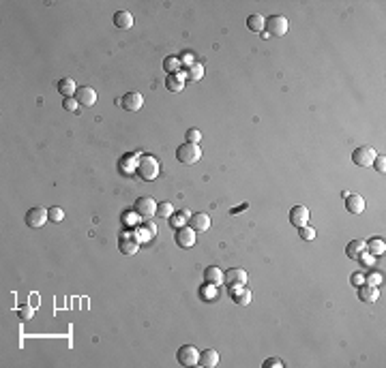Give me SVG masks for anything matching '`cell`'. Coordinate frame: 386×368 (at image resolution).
Listing matches in <instances>:
<instances>
[{
    "mask_svg": "<svg viewBox=\"0 0 386 368\" xmlns=\"http://www.w3.org/2000/svg\"><path fill=\"white\" fill-rule=\"evenodd\" d=\"M202 77H204V67H202V64H197V62L189 64V69H187V79H189V82H199Z\"/></svg>",
    "mask_w": 386,
    "mask_h": 368,
    "instance_id": "cell-29",
    "label": "cell"
},
{
    "mask_svg": "<svg viewBox=\"0 0 386 368\" xmlns=\"http://www.w3.org/2000/svg\"><path fill=\"white\" fill-rule=\"evenodd\" d=\"M118 165H120V174L129 176V174H133V171L138 169V156H135V154H127V156L120 158Z\"/></svg>",
    "mask_w": 386,
    "mask_h": 368,
    "instance_id": "cell-21",
    "label": "cell"
},
{
    "mask_svg": "<svg viewBox=\"0 0 386 368\" xmlns=\"http://www.w3.org/2000/svg\"><path fill=\"white\" fill-rule=\"evenodd\" d=\"M204 280L208 285H219V283H223V272H221L217 265H210V268L204 270Z\"/></svg>",
    "mask_w": 386,
    "mask_h": 368,
    "instance_id": "cell-24",
    "label": "cell"
},
{
    "mask_svg": "<svg viewBox=\"0 0 386 368\" xmlns=\"http://www.w3.org/2000/svg\"><path fill=\"white\" fill-rule=\"evenodd\" d=\"M47 216H49V221H54V223H60L64 221V212H62V208H49L47 210Z\"/></svg>",
    "mask_w": 386,
    "mask_h": 368,
    "instance_id": "cell-33",
    "label": "cell"
},
{
    "mask_svg": "<svg viewBox=\"0 0 386 368\" xmlns=\"http://www.w3.org/2000/svg\"><path fill=\"white\" fill-rule=\"evenodd\" d=\"M189 212L187 210H181V212H176V214H172L170 216V225L174 227V229H181L185 227V223H189Z\"/></svg>",
    "mask_w": 386,
    "mask_h": 368,
    "instance_id": "cell-28",
    "label": "cell"
},
{
    "mask_svg": "<svg viewBox=\"0 0 386 368\" xmlns=\"http://www.w3.org/2000/svg\"><path fill=\"white\" fill-rule=\"evenodd\" d=\"M283 362L279 358H268V360H264V368H281Z\"/></svg>",
    "mask_w": 386,
    "mask_h": 368,
    "instance_id": "cell-39",
    "label": "cell"
},
{
    "mask_svg": "<svg viewBox=\"0 0 386 368\" xmlns=\"http://www.w3.org/2000/svg\"><path fill=\"white\" fill-rule=\"evenodd\" d=\"M176 244L181 248H191L195 244V234H193L191 227H181L176 232Z\"/></svg>",
    "mask_w": 386,
    "mask_h": 368,
    "instance_id": "cell-14",
    "label": "cell"
},
{
    "mask_svg": "<svg viewBox=\"0 0 386 368\" xmlns=\"http://www.w3.org/2000/svg\"><path fill=\"white\" fill-rule=\"evenodd\" d=\"M268 30V34H273V37H283L285 32H288V19L283 15H270L266 19V26H264Z\"/></svg>",
    "mask_w": 386,
    "mask_h": 368,
    "instance_id": "cell-6",
    "label": "cell"
},
{
    "mask_svg": "<svg viewBox=\"0 0 386 368\" xmlns=\"http://www.w3.org/2000/svg\"><path fill=\"white\" fill-rule=\"evenodd\" d=\"M166 88L170 92H181L185 88V77L181 73H170L166 79Z\"/></svg>",
    "mask_w": 386,
    "mask_h": 368,
    "instance_id": "cell-23",
    "label": "cell"
},
{
    "mask_svg": "<svg viewBox=\"0 0 386 368\" xmlns=\"http://www.w3.org/2000/svg\"><path fill=\"white\" fill-rule=\"evenodd\" d=\"M135 212L144 219H150V216L157 214V201L153 197H140L135 201Z\"/></svg>",
    "mask_w": 386,
    "mask_h": 368,
    "instance_id": "cell-8",
    "label": "cell"
},
{
    "mask_svg": "<svg viewBox=\"0 0 386 368\" xmlns=\"http://www.w3.org/2000/svg\"><path fill=\"white\" fill-rule=\"evenodd\" d=\"M45 221H49V216H47V210H45V208H41V206L30 208V210L26 212V225H28V227H32V229L43 227V225H45Z\"/></svg>",
    "mask_w": 386,
    "mask_h": 368,
    "instance_id": "cell-4",
    "label": "cell"
},
{
    "mask_svg": "<svg viewBox=\"0 0 386 368\" xmlns=\"http://www.w3.org/2000/svg\"><path fill=\"white\" fill-rule=\"evenodd\" d=\"M380 280H382V276H380V272H378V270L374 268V272H371V274H369V276H367V278H365V283H367V285H376V287H378V285H380Z\"/></svg>",
    "mask_w": 386,
    "mask_h": 368,
    "instance_id": "cell-34",
    "label": "cell"
},
{
    "mask_svg": "<svg viewBox=\"0 0 386 368\" xmlns=\"http://www.w3.org/2000/svg\"><path fill=\"white\" fill-rule=\"evenodd\" d=\"M163 69H166L168 73H178V69H181V58H176V56H168V58L163 60Z\"/></svg>",
    "mask_w": 386,
    "mask_h": 368,
    "instance_id": "cell-30",
    "label": "cell"
},
{
    "mask_svg": "<svg viewBox=\"0 0 386 368\" xmlns=\"http://www.w3.org/2000/svg\"><path fill=\"white\" fill-rule=\"evenodd\" d=\"M352 283H354L356 287H361V285L365 283V274H354V276H352Z\"/></svg>",
    "mask_w": 386,
    "mask_h": 368,
    "instance_id": "cell-41",
    "label": "cell"
},
{
    "mask_svg": "<svg viewBox=\"0 0 386 368\" xmlns=\"http://www.w3.org/2000/svg\"><path fill=\"white\" fill-rule=\"evenodd\" d=\"M17 315H19V319H21V321H30V319H32V315H34V310H32L30 304H21V306L17 308Z\"/></svg>",
    "mask_w": 386,
    "mask_h": 368,
    "instance_id": "cell-32",
    "label": "cell"
},
{
    "mask_svg": "<svg viewBox=\"0 0 386 368\" xmlns=\"http://www.w3.org/2000/svg\"><path fill=\"white\" fill-rule=\"evenodd\" d=\"M176 158L181 161L183 165H193L202 158V150H199L197 143H183V146L176 148Z\"/></svg>",
    "mask_w": 386,
    "mask_h": 368,
    "instance_id": "cell-2",
    "label": "cell"
},
{
    "mask_svg": "<svg viewBox=\"0 0 386 368\" xmlns=\"http://www.w3.org/2000/svg\"><path fill=\"white\" fill-rule=\"evenodd\" d=\"M189 227L193 229V232H208L210 229V216L204 214V212H197V214L189 216Z\"/></svg>",
    "mask_w": 386,
    "mask_h": 368,
    "instance_id": "cell-11",
    "label": "cell"
},
{
    "mask_svg": "<svg viewBox=\"0 0 386 368\" xmlns=\"http://www.w3.org/2000/svg\"><path fill=\"white\" fill-rule=\"evenodd\" d=\"M346 252H348L350 259H356V261H359L363 252H367V242H365V240H352L346 246Z\"/></svg>",
    "mask_w": 386,
    "mask_h": 368,
    "instance_id": "cell-19",
    "label": "cell"
},
{
    "mask_svg": "<svg viewBox=\"0 0 386 368\" xmlns=\"http://www.w3.org/2000/svg\"><path fill=\"white\" fill-rule=\"evenodd\" d=\"M300 229V238H303V240H313V238H316V229H311V227H298Z\"/></svg>",
    "mask_w": 386,
    "mask_h": 368,
    "instance_id": "cell-35",
    "label": "cell"
},
{
    "mask_svg": "<svg viewBox=\"0 0 386 368\" xmlns=\"http://www.w3.org/2000/svg\"><path fill=\"white\" fill-rule=\"evenodd\" d=\"M133 236L138 238V242H150V240H153V238L157 236V227H155L150 221H146L142 227L135 229V234H133Z\"/></svg>",
    "mask_w": 386,
    "mask_h": 368,
    "instance_id": "cell-17",
    "label": "cell"
},
{
    "mask_svg": "<svg viewBox=\"0 0 386 368\" xmlns=\"http://www.w3.org/2000/svg\"><path fill=\"white\" fill-rule=\"evenodd\" d=\"M378 295H380V289H378L376 285L363 283V285L359 287V298L365 302V304H374V302L378 300Z\"/></svg>",
    "mask_w": 386,
    "mask_h": 368,
    "instance_id": "cell-16",
    "label": "cell"
},
{
    "mask_svg": "<svg viewBox=\"0 0 386 368\" xmlns=\"http://www.w3.org/2000/svg\"><path fill=\"white\" fill-rule=\"evenodd\" d=\"M264 26H266V19H264L260 13H251V15L247 17V28L251 32H262Z\"/></svg>",
    "mask_w": 386,
    "mask_h": 368,
    "instance_id": "cell-25",
    "label": "cell"
},
{
    "mask_svg": "<svg viewBox=\"0 0 386 368\" xmlns=\"http://www.w3.org/2000/svg\"><path fill=\"white\" fill-rule=\"evenodd\" d=\"M114 26L118 30H129L133 26V15L129 11H116L114 13Z\"/></svg>",
    "mask_w": 386,
    "mask_h": 368,
    "instance_id": "cell-18",
    "label": "cell"
},
{
    "mask_svg": "<svg viewBox=\"0 0 386 368\" xmlns=\"http://www.w3.org/2000/svg\"><path fill=\"white\" fill-rule=\"evenodd\" d=\"M77 105H80V103H77V99H73V97L62 101V107H64L67 112H75V110H77Z\"/></svg>",
    "mask_w": 386,
    "mask_h": 368,
    "instance_id": "cell-37",
    "label": "cell"
},
{
    "mask_svg": "<svg viewBox=\"0 0 386 368\" xmlns=\"http://www.w3.org/2000/svg\"><path fill=\"white\" fill-rule=\"evenodd\" d=\"M157 212H159L161 219H170V216L174 214V206H172L170 201H163V204L157 206Z\"/></svg>",
    "mask_w": 386,
    "mask_h": 368,
    "instance_id": "cell-31",
    "label": "cell"
},
{
    "mask_svg": "<svg viewBox=\"0 0 386 368\" xmlns=\"http://www.w3.org/2000/svg\"><path fill=\"white\" fill-rule=\"evenodd\" d=\"M142 105H144V97L140 95V92H127L120 101V107L127 112H140Z\"/></svg>",
    "mask_w": 386,
    "mask_h": 368,
    "instance_id": "cell-9",
    "label": "cell"
},
{
    "mask_svg": "<svg viewBox=\"0 0 386 368\" xmlns=\"http://www.w3.org/2000/svg\"><path fill=\"white\" fill-rule=\"evenodd\" d=\"M359 261H361L363 265H369V268H374V255H369V252H363Z\"/></svg>",
    "mask_w": 386,
    "mask_h": 368,
    "instance_id": "cell-40",
    "label": "cell"
},
{
    "mask_svg": "<svg viewBox=\"0 0 386 368\" xmlns=\"http://www.w3.org/2000/svg\"><path fill=\"white\" fill-rule=\"evenodd\" d=\"M217 362H219V353L214 351V349H206V351L199 353V360H197L199 366L212 368V366H217Z\"/></svg>",
    "mask_w": 386,
    "mask_h": 368,
    "instance_id": "cell-20",
    "label": "cell"
},
{
    "mask_svg": "<svg viewBox=\"0 0 386 368\" xmlns=\"http://www.w3.org/2000/svg\"><path fill=\"white\" fill-rule=\"evenodd\" d=\"M376 150L374 148H369V146H363V148H356L354 150V154H352V161L356 167H371V163H374V158H376Z\"/></svg>",
    "mask_w": 386,
    "mask_h": 368,
    "instance_id": "cell-3",
    "label": "cell"
},
{
    "mask_svg": "<svg viewBox=\"0 0 386 368\" xmlns=\"http://www.w3.org/2000/svg\"><path fill=\"white\" fill-rule=\"evenodd\" d=\"M365 199L361 195H346V210L350 214H363L365 212Z\"/></svg>",
    "mask_w": 386,
    "mask_h": 368,
    "instance_id": "cell-15",
    "label": "cell"
},
{
    "mask_svg": "<svg viewBox=\"0 0 386 368\" xmlns=\"http://www.w3.org/2000/svg\"><path fill=\"white\" fill-rule=\"evenodd\" d=\"M371 165H376V169L378 171H382V174H384V171H386V156L382 154V156H376L374 158V163H371Z\"/></svg>",
    "mask_w": 386,
    "mask_h": 368,
    "instance_id": "cell-38",
    "label": "cell"
},
{
    "mask_svg": "<svg viewBox=\"0 0 386 368\" xmlns=\"http://www.w3.org/2000/svg\"><path fill=\"white\" fill-rule=\"evenodd\" d=\"M159 161H157L155 156H150V154H144V156H140L138 158V169H135V174H138L142 180H146V182H150V180H155L157 176H159Z\"/></svg>",
    "mask_w": 386,
    "mask_h": 368,
    "instance_id": "cell-1",
    "label": "cell"
},
{
    "mask_svg": "<svg viewBox=\"0 0 386 368\" xmlns=\"http://www.w3.org/2000/svg\"><path fill=\"white\" fill-rule=\"evenodd\" d=\"M118 248L123 255H135L140 248V242H138V238H133V234H123L118 242Z\"/></svg>",
    "mask_w": 386,
    "mask_h": 368,
    "instance_id": "cell-10",
    "label": "cell"
},
{
    "mask_svg": "<svg viewBox=\"0 0 386 368\" xmlns=\"http://www.w3.org/2000/svg\"><path fill=\"white\" fill-rule=\"evenodd\" d=\"M223 280H225L227 289L234 291V289H238V287H245L247 285V272L240 270V268H232V270H227V274L223 276Z\"/></svg>",
    "mask_w": 386,
    "mask_h": 368,
    "instance_id": "cell-5",
    "label": "cell"
},
{
    "mask_svg": "<svg viewBox=\"0 0 386 368\" xmlns=\"http://www.w3.org/2000/svg\"><path fill=\"white\" fill-rule=\"evenodd\" d=\"M176 358H178V362H181L183 366H195L197 360H199V351L193 347V345H183V347L178 349Z\"/></svg>",
    "mask_w": 386,
    "mask_h": 368,
    "instance_id": "cell-7",
    "label": "cell"
},
{
    "mask_svg": "<svg viewBox=\"0 0 386 368\" xmlns=\"http://www.w3.org/2000/svg\"><path fill=\"white\" fill-rule=\"evenodd\" d=\"M384 250H386V244H384V240H380V238H374V240L367 242V252H369V255L380 257V255H384Z\"/></svg>",
    "mask_w": 386,
    "mask_h": 368,
    "instance_id": "cell-27",
    "label": "cell"
},
{
    "mask_svg": "<svg viewBox=\"0 0 386 368\" xmlns=\"http://www.w3.org/2000/svg\"><path fill=\"white\" fill-rule=\"evenodd\" d=\"M307 221H309V210L305 206H294L290 210V223L294 227H305Z\"/></svg>",
    "mask_w": 386,
    "mask_h": 368,
    "instance_id": "cell-13",
    "label": "cell"
},
{
    "mask_svg": "<svg viewBox=\"0 0 386 368\" xmlns=\"http://www.w3.org/2000/svg\"><path fill=\"white\" fill-rule=\"evenodd\" d=\"M232 300L236 302V304H240V306H247L249 302H251V291L245 289V287H238V289L232 291Z\"/></svg>",
    "mask_w": 386,
    "mask_h": 368,
    "instance_id": "cell-26",
    "label": "cell"
},
{
    "mask_svg": "<svg viewBox=\"0 0 386 368\" xmlns=\"http://www.w3.org/2000/svg\"><path fill=\"white\" fill-rule=\"evenodd\" d=\"M75 99L80 105H86V107H92L97 103V92L90 88V86H82V88H77L75 92Z\"/></svg>",
    "mask_w": 386,
    "mask_h": 368,
    "instance_id": "cell-12",
    "label": "cell"
},
{
    "mask_svg": "<svg viewBox=\"0 0 386 368\" xmlns=\"http://www.w3.org/2000/svg\"><path fill=\"white\" fill-rule=\"evenodd\" d=\"M199 139H202V133H199L197 128H189V131H187V141L189 143H197Z\"/></svg>",
    "mask_w": 386,
    "mask_h": 368,
    "instance_id": "cell-36",
    "label": "cell"
},
{
    "mask_svg": "<svg viewBox=\"0 0 386 368\" xmlns=\"http://www.w3.org/2000/svg\"><path fill=\"white\" fill-rule=\"evenodd\" d=\"M58 92L62 97H67V99H71V97H75V92H77V86H75V82L71 77H62L60 82H58Z\"/></svg>",
    "mask_w": 386,
    "mask_h": 368,
    "instance_id": "cell-22",
    "label": "cell"
}]
</instances>
